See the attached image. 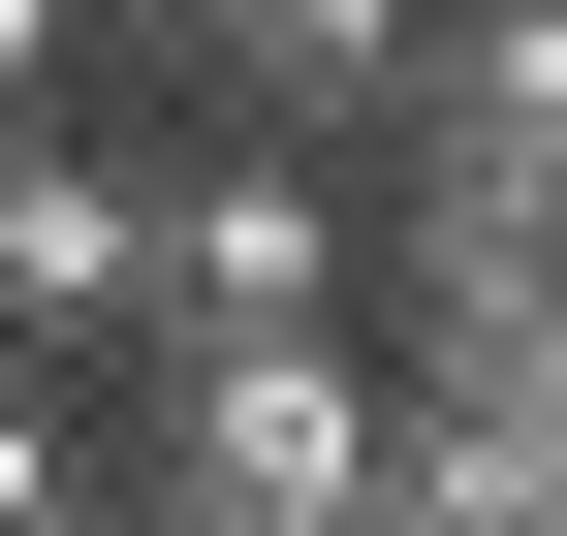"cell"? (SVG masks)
Returning a JSON list of instances; mask_svg holds the SVG:
<instances>
[{
  "mask_svg": "<svg viewBox=\"0 0 567 536\" xmlns=\"http://www.w3.org/2000/svg\"><path fill=\"white\" fill-rule=\"evenodd\" d=\"M126 285H158V158H63V126H0V348H95Z\"/></svg>",
  "mask_w": 567,
  "mask_h": 536,
  "instance_id": "obj_3",
  "label": "cell"
},
{
  "mask_svg": "<svg viewBox=\"0 0 567 536\" xmlns=\"http://www.w3.org/2000/svg\"><path fill=\"white\" fill-rule=\"evenodd\" d=\"M95 32H158V63H189V32H221V0H95Z\"/></svg>",
  "mask_w": 567,
  "mask_h": 536,
  "instance_id": "obj_9",
  "label": "cell"
},
{
  "mask_svg": "<svg viewBox=\"0 0 567 536\" xmlns=\"http://www.w3.org/2000/svg\"><path fill=\"white\" fill-rule=\"evenodd\" d=\"M126 316H379V221L316 189V126H221V158H158V285Z\"/></svg>",
  "mask_w": 567,
  "mask_h": 536,
  "instance_id": "obj_2",
  "label": "cell"
},
{
  "mask_svg": "<svg viewBox=\"0 0 567 536\" xmlns=\"http://www.w3.org/2000/svg\"><path fill=\"white\" fill-rule=\"evenodd\" d=\"M32 536H189V505H158V474H63V505H32Z\"/></svg>",
  "mask_w": 567,
  "mask_h": 536,
  "instance_id": "obj_8",
  "label": "cell"
},
{
  "mask_svg": "<svg viewBox=\"0 0 567 536\" xmlns=\"http://www.w3.org/2000/svg\"><path fill=\"white\" fill-rule=\"evenodd\" d=\"M63 474H95V442H63V411H32V379H0V536H32V505H63Z\"/></svg>",
  "mask_w": 567,
  "mask_h": 536,
  "instance_id": "obj_6",
  "label": "cell"
},
{
  "mask_svg": "<svg viewBox=\"0 0 567 536\" xmlns=\"http://www.w3.org/2000/svg\"><path fill=\"white\" fill-rule=\"evenodd\" d=\"M379 158H567V0H442L379 95Z\"/></svg>",
  "mask_w": 567,
  "mask_h": 536,
  "instance_id": "obj_4",
  "label": "cell"
},
{
  "mask_svg": "<svg viewBox=\"0 0 567 536\" xmlns=\"http://www.w3.org/2000/svg\"><path fill=\"white\" fill-rule=\"evenodd\" d=\"M126 411H158L126 474H158L189 536H347V505H379V411H410V379L347 348V316H126Z\"/></svg>",
  "mask_w": 567,
  "mask_h": 536,
  "instance_id": "obj_1",
  "label": "cell"
},
{
  "mask_svg": "<svg viewBox=\"0 0 567 536\" xmlns=\"http://www.w3.org/2000/svg\"><path fill=\"white\" fill-rule=\"evenodd\" d=\"M63 32H95V0H0V126H32V95H63Z\"/></svg>",
  "mask_w": 567,
  "mask_h": 536,
  "instance_id": "obj_7",
  "label": "cell"
},
{
  "mask_svg": "<svg viewBox=\"0 0 567 536\" xmlns=\"http://www.w3.org/2000/svg\"><path fill=\"white\" fill-rule=\"evenodd\" d=\"M410 32H442V0H221L189 63H221V126H379V95H410Z\"/></svg>",
  "mask_w": 567,
  "mask_h": 536,
  "instance_id": "obj_5",
  "label": "cell"
}]
</instances>
